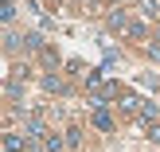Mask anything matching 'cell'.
<instances>
[{"label":"cell","instance_id":"cell-4","mask_svg":"<svg viewBox=\"0 0 160 152\" xmlns=\"http://www.w3.org/2000/svg\"><path fill=\"white\" fill-rule=\"evenodd\" d=\"M43 90H47V94H62V78L47 70V74H43Z\"/></svg>","mask_w":160,"mask_h":152},{"label":"cell","instance_id":"cell-6","mask_svg":"<svg viewBox=\"0 0 160 152\" xmlns=\"http://www.w3.org/2000/svg\"><path fill=\"white\" fill-rule=\"evenodd\" d=\"M0 20H4V27H12V20H16V0H4V4H0Z\"/></svg>","mask_w":160,"mask_h":152},{"label":"cell","instance_id":"cell-11","mask_svg":"<svg viewBox=\"0 0 160 152\" xmlns=\"http://www.w3.org/2000/svg\"><path fill=\"white\" fill-rule=\"evenodd\" d=\"M86 4H90V8H102V4H106V0H86Z\"/></svg>","mask_w":160,"mask_h":152},{"label":"cell","instance_id":"cell-5","mask_svg":"<svg viewBox=\"0 0 160 152\" xmlns=\"http://www.w3.org/2000/svg\"><path fill=\"white\" fill-rule=\"evenodd\" d=\"M62 148H67V140H62V137H55V133H47V137H43V152H62Z\"/></svg>","mask_w":160,"mask_h":152},{"label":"cell","instance_id":"cell-2","mask_svg":"<svg viewBox=\"0 0 160 152\" xmlns=\"http://www.w3.org/2000/svg\"><path fill=\"white\" fill-rule=\"evenodd\" d=\"M94 129H102V133L113 129V113L106 109V101H94Z\"/></svg>","mask_w":160,"mask_h":152},{"label":"cell","instance_id":"cell-8","mask_svg":"<svg viewBox=\"0 0 160 152\" xmlns=\"http://www.w3.org/2000/svg\"><path fill=\"white\" fill-rule=\"evenodd\" d=\"M137 8H141V16H145V20H156V16H160L156 0H137Z\"/></svg>","mask_w":160,"mask_h":152},{"label":"cell","instance_id":"cell-1","mask_svg":"<svg viewBox=\"0 0 160 152\" xmlns=\"http://www.w3.org/2000/svg\"><path fill=\"white\" fill-rule=\"evenodd\" d=\"M106 27L129 35V31H133V20H129V12H125V8H109V12H106Z\"/></svg>","mask_w":160,"mask_h":152},{"label":"cell","instance_id":"cell-9","mask_svg":"<svg viewBox=\"0 0 160 152\" xmlns=\"http://www.w3.org/2000/svg\"><path fill=\"white\" fill-rule=\"evenodd\" d=\"M78 145H82V133H78V129H67V148H78Z\"/></svg>","mask_w":160,"mask_h":152},{"label":"cell","instance_id":"cell-3","mask_svg":"<svg viewBox=\"0 0 160 152\" xmlns=\"http://www.w3.org/2000/svg\"><path fill=\"white\" fill-rule=\"evenodd\" d=\"M31 145V137H23V133H4V148L8 152H20V148H28Z\"/></svg>","mask_w":160,"mask_h":152},{"label":"cell","instance_id":"cell-7","mask_svg":"<svg viewBox=\"0 0 160 152\" xmlns=\"http://www.w3.org/2000/svg\"><path fill=\"white\" fill-rule=\"evenodd\" d=\"M137 121H156V105H152V101H141V109H137Z\"/></svg>","mask_w":160,"mask_h":152},{"label":"cell","instance_id":"cell-10","mask_svg":"<svg viewBox=\"0 0 160 152\" xmlns=\"http://www.w3.org/2000/svg\"><path fill=\"white\" fill-rule=\"evenodd\" d=\"M148 140H152V145H160V125H152V129H148Z\"/></svg>","mask_w":160,"mask_h":152}]
</instances>
